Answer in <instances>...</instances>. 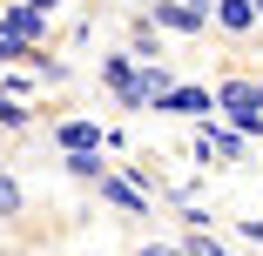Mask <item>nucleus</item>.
Returning <instances> with one entry per match:
<instances>
[{
    "label": "nucleus",
    "mask_w": 263,
    "mask_h": 256,
    "mask_svg": "<svg viewBox=\"0 0 263 256\" xmlns=\"http://www.w3.org/2000/svg\"><path fill=\"white\" fill-rule=\"evenodd\" d=\"M216 115L236 128V135H250V142H263V108H256V74H223L216 81Z\"/></svg>",
    "instance_id": "f257e3e1"
},
{
    "label": "nucleus",
    "mask_w": 263,
    "mask_h": 256,
    "mask_svg": "<svg viewBox=\"0 0 263 256\" xmlns=\"http://www.w3.org/2000/svg\"><path fill=\"white\" fill-rule=\"evenodd\" d=\"M155 27H162V34H202V27H216V0H148V7H142Z\"/></svg>",
    "instance_id": "f03ea898"
},
{
    "label": "nucleus",
    "mask_w": 263,
    "mask_h": 256,
    "mask_svg": "<svg viewBox=\"0 0 263 256\" xmlns=\"http://www.w3.org/2000/svg\"><path fill=\"white\" fill-rule=\"evenodd\" d=\"M189 155H196V162H243V155H250V135H236L223 115H209V122H196Z\"/></svg>",
    "instance_id": "7ed1b4c3"
},
{
    "label": "nucleus",
    "mask_w": 263,
    "mask_h": 256,
    "mask_svg": "<svg viewBox=\"0 0 263 256\" xmlns=\"http://www.w3.org/2000/svg\"><path fill=\"white\" fill-rule=\"evenodd\" d=\"M135 74H142V61L128 54V47H115V54H101V81H108V94L122 101L128 115H142L148 101H142V88H135Z\"/></svg>",
    "instance_id": "20e7f679"
},
{
    "label": "nucleus",
    "mask_w": 263,
    "mask_h": 256,
    "mask_svg": "<svg viewBox=\"0 0 263 256\" xmlns=\"http://www.w3.org/2000/svg\"><path fill=\"white\" fill-rule=\"evenodd\" d=\"M155 115H182V122H209L216 115V88H202V81H176L162 101H155Z\"/></svg>",
    "instance_id": "39448f33"
},
{
    "label": "nucleus",
    "mask_w": 263,
    "mask_h": 256,
    "mask_svg": "<svg viewBox=\"0 0 263 256\" xmlns=\"http://www.w3.org/2000/svg\"><path fill=\"white\" fill-rule=\"evenodd\" d=\"M95 195L108 202V209H122V216H148V202H155V189H142L135 175H122V169H108L95 182Z\"/></svg>",
    "instance_id": "423d86ee"
},
{
    "label": "nucleus",
    "mask_w": 263,
    "mask_h": 256,
    "mask_svg": "<svg viewBox=\"0 0 263 256\" xmlns=\"http://www.w3.org/2000/svg\"><path fill=\"white\" fill-rule=\"evenodd\" d=\"M0 21H7L27 47H47V21H54V14H41L34 0H7V7H0Z\"/></svg>",
    "instance_id": "0eeeda50"
},
{
    "label": "nucleus",
    "mask_w": 263,
    "mask_h": 256,
    "mask_svg": "<svg viewBox=\"0 0 263 256\" xmlns=\"http://www.w3.org/2000/svg\"><path fill=\"white\" fill-rule=\"evenodd\" d=\"M54 148H61V155H74V148H101V122H88V115L54 122Z\"/></svg>",
    "instance_id": "6e6552de"
},
{
    "label": "nucleus",
    "mask_w": 263,
    "mask_h": 256,
    "mask_svg": "<svg viewBox=\"0 0 263 256\" xmlns=\"http://www.w3.org/2000/svg\"><path fill=\"white\" fill-rule=\"evenodd\" d=\"M256 21H263L256 0H216V27L223 34H256Z\"/></svg>",
    "instance_id": "1a4fd4ad"
},
{
    "label": "nucleus",
    "mask_w": 263,
    "mask_h": 256,
    "mask_svg": "<svg viewBox=\"0 0 263 256\" xmlns=\"http://www.w3.org/2000/svg\"><path fill=\"white\" fill-rule=\"evenodd\" d=\"M128 54H135V61H162V27H155L148 14L128 21Z\"/></svg>",
    "instance_id": "9d476101"
},
{
    "label": "nucleus",
    "mask_w": 263,
    "mask_h": 256,
    "mask_svg": "<svg viewBox=\"0 0 263 256\" xmlns=\"http://www.w3.org/2000/svg\"><path fill=\"white\" fill-rule=\"evenodd\" d=\"M101 155H108V148H74V155H61V169H68L74 182H88V189H95L101 175L115 169V162H101Z\"/></svg>",
    "instance_id": "9b49d317"
},
{
    "label": "nucleus",
    "mask_w": 263,
    "mask_h": 256,
    "mask_svg": "<svg viewBox=\"0 0 263 256\" xmlns=\"http://www.w3.org/2000/svg\"><path fill=\"white\" fill-rule=\"evenodd\" d=\"M21 209H27V189L14 182V169H7V155H0V223H14Z\"/></svg>",
    "instance_id": "f8f14e48"
},
{
    "label": "nucleus",
    "mask_w": 263,
    "mask_h": 256,
    "mask_svg": "<svg viewBox=\"0 0 263 256\" xmlns=\"http://www.w3.org/2000/svg\"><path fill=\"white\" fill-rule=\"evenodd\" d=\"M0 128H7V135L34 128V108H27V94H7V88H0Z\"/></svg>",
    "instance_id": "ddd939ff"
},
{
    "label": "nucleus",
    "mask_w": 263,
    "mask_h": 256,
    "mask_svg": "<svg viewBox=\"0 0 263 256\" xmlns=\"http://www.w3.org/2000/svg\"><path fill=\"white\" fill-rule=\"evenodd\" d=\"M34 54H41V47H27V41H21L7 21H0V68H27Z\"/></svg>",
    "instance_id": "4468645a"
},
{
    "label": "nucleus",
    "mask_w": 263,
    "mask_h": 256,
    "mask_svg": "<svg viewBox=\"0 0 263 256\" xmlns=\"http://www.w3.org/2000/svg\"><path fill=\"white\" fill-rule=\"evenodd\" d=\"M182 249H189V256H230V249L209 236V229H182Z\"/></svg>",
    "instance_id": "2eb2a0df"
},
{
    "label": "nucleus",
    "mask_w": 263,
    "mask_h": 256,
    "mask_svg": "<svg viewBox=\"0 0 263 256\" xmlns=\"http://www.w3.org/2000/svg\"><path fill=\"white\" fill-rule=\"evenodd\" d=\"M236 236H243L250 249H263V223H256V216H243V223H236Z\"/></svg>",
    "instance_id": "dca6fc26"
},
{
    "label": "nucleus",
    "mask_w": 263,
    "mask_h": 256,
    "mask_svg": "<svg viewBox=\"0 0 263 256\" xmlns=\"http://www.w3.org/2000/svg\"><path fill=\"white\" fill-rule=\"evenodd\" d=\"M135 256H189V249H182V243H142Z\"/></svg>",
    "instance_id": "f3484780"
},
{
    "label": "nucleus",
    "mask_w": 263,
    "mask_h": 256,
    "mask_svg": "<svg viewBox=\"0 0 263 256\" xmlns=\"http://www.w3.org/2000/svg\"><path fill=\"white\" fill-rule=\"evenodd\" d=\"M34 7H41V14H54V7H61V0H34Z\"/></svg>",
    "instance_id": "a211bd4d"
},
{
    "label": "nucleus",
    "mask_w": 263,
    "mask_h": 256,
    "mask_svg": "<svg viewBox=\"0 0 263 256\" xmlns=\"http://www.w3.org/2000/svg\"><path fill=\"white\" fill-rule=\"evenodd\" d=\"M256 108H263V74H256Z\"/></svg>",
    "instance_id": "6ab92c4d"
},
{
    "label": "nucleus",
    "mask_w": 263,
    "mask_h": 256,
    "mask_svg": "<svg viewBox=\"0 0 263 256\" xmlns=\"http://www.w3.org/2000/svg\"><path fill=\"white\" fill-rule=\"evenodd\" d=\"M0 7H7V0H0Z\"/></svg>",
    "instance_id": "aec40b11"
},
{
    "label": "nucleus",
    "mask_w": 263,
    "mask_h": 256,
    "mask_svg": "<svg viewBox=\"0 0 263 256\" xmlns=\"http://www.w3.org/2000/svg\"><path fill=\"white\" fill-rule=\"evenodd\" d=\"M256 7H263V0H256Z\"/></svg>",
    "instance_id": "412c9836"
}]
</instances>
